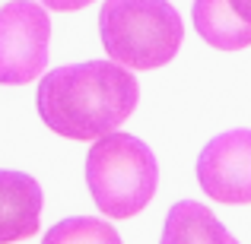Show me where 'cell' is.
Here are the masks:
<instances>
[{
  "label": "cell",
  "mask_w": 251,
  "mask_h": 244,
  "mask_svg": "<svg viewBox=\"0 0 251 244\" xmlns=\"http://www.w3.org/2000/svg\"><path fill=\"white\" fill-rule=\"evenodd\" d=\"M159 184V162L143 140L121 130L92 140L86 153V187L108 219H130L150 206Z\"/></svg>",
  "instance_id": "3"
},
{
  "label": "cell",
  "mask_w": 251,
  "mask_h": 244,
  "mask_svg": "<svg viewBox=\"0 0 251 244\" xmlns=\"http://www.w3.org/2000/svg\"><path fill=\"white\" fill-rule=\"evenodd\" d=\"M159 244H239L226 225L197 200H178L169 209Z\"/></svg>",
  "instance_id": "7"
},
{
  "label": "cell",
  "mask_w": 251,
  "mask_h": 244,
  "mask_svg": "<svg viewBox=\"0 0 251 244\" xmlns=\"http://www.w3.org/2000/svg\"><path fill=\"white\" fill-rule=\"evenodd\" d=\"M42 244H124L115 225L99 216H74L48 228Z\"/></svg>",
  "instance_id": "9"
},
{
  "label": "cell",
  "mask_w": 251,
  "mask_h": 244,
  "mask_svg": "<svg viewBox=\"0 0 251 244\" xmlns=\"http://www.w3.org/2000/svg\"><path fill=\"white\" fill-rule=\"evenodd\" d=\"M92 0H42L45 10H57V13H76L83 6H89Z\"/></svg>",
  "instance_id": "10"
},
{
  "label": "cell",
  "mask_w": 251,
  "mask_h": 244,
  "mask_svg": "<svg viewBox=\"0 0 251 244\" xmlns=\"http://www.w3.org/2000/svg\"><path fill=\"white\" fill-rule=\"evenodd\" d=\"M99 35L105 54L124 70H159L175 61L184 22L169 0H105Z\"/></svg>",
  "instance_id": "2"
},
{
  "label": "cell",
  "mask_w": 251,
  "mask_h": 244,
  "mask_svg": "<svg viewBox=\"0 0 251 244\" xmlns=\"http://www.w3.org/2000/svg\"><path fill=\"white\" fill-rule=\"evenodd\" d=\"M194 25L201 38L216 51H242L251 44V25H245L226 0H194Z\"/></svg>",
  "instance_id": "8"
},
{
  "label": "cell",
  "mask_w": 251,
  "mask_h": 244,
  "mask_svg": "<svg viewBox=\"0 0 251 244\" xmlns=\"http://www.w3.org/2000/svg\"><path fill=\"white\" fill-rule=\"evenodd\" d=\"M197 181L216 203L245 206L251 203V130H226L201 149Z\"/></svg>",
  "instance_id": "5"
},
{
  "label": "cell",
  "mask_w": 251,
  "mask_h": 244,
  "mask_svg": "<svg viewBox=\"0 0 251 244\" xmlns=\"http://www.w3.org/2000/svg\"><path fill=\"white\" fill-rule=\"evenodd\" d=\"M140 102V83L115 61L54 67L38 83V117L64 140H99L118 130Z\"/></svg>",
  "instance_id": "1"
},
{
  "label": "cell",
  "mask_w": 251,
  "mask_h": 244,
  "mask_svg": "<svg viewBox=\"0 0 251 244\" xmlns=\"http://www.w3.org/2000/svg\"><path fill=\"white\" fill-rule=\"evenodd\" d=\"M42 187L32 175L0 168V244H16L38 235Z\"/></svg>",
  "instance_id": "6"
},
{
  "label": "cell",
  "mask_w": 251,
  "mask_h": 244,
  "mask_svg": "<svg viewBox=\"0 0 251 244\" xmlns=\"http://www.w3.org/2000/svg\"><path fill=\"white\" fill-rule=\"evenodd\" d=\"M48 10L35 0H10L0 10V86L38 80L48 67Z\"/></svg>",
  "instance_id": "4"
},
{
  "label": "cell",
  "mask_w": 251,
  "mask_h": 244,
  "mask_svg": "<svg viewBox=\"0 0 251 244\" xmlns=\"http://www.w3.org/2000/svg\"><path fill=\"white\" fill-rule=\"evenodd\" d=\"M226 3H229V10H232L242 22L251 25V0H226Z\"/></svg>",
  "instance_id": "11"
}]
</instances>
